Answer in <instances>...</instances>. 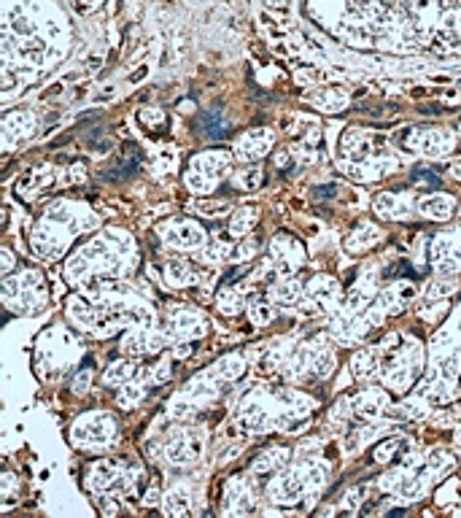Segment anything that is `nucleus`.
<instances>
[{
  "instance_id": "f257e3e1",
  "label": "nucleus",
  "mask_w": 461,
  "mask_h": 518,
  "mask_svg": "<svg viewBox=\"0 0 461 518\" xmlns=\"http://www.w3.org/2000/svg\"><path fill=\"white\" fill-rule=\"evenodd\" d=\"M127 375H132V365H116L111 373H105V383H119Z\"/></svg>"
},
{
  "instance_id": "f03ea898",
  "label": "nucleus",
  "mask_w": 461,
  "mask_h": 518,
  "mask_svg": "<svg viewBox=\"0 0 461 518\" xmlns=\"http://www.w3.org/2000/svg\"><path fill=\"white\" fill-rule=\"evenodd\" d=\"M251 316L254 321H259V324H264V321H270V308H264V305H259V300H254V308H251Z\"/></svg>"
},
{
  "instance_id": "7ed1b4c3",
  "label": "nucleus",
  "mask_w": 461,
  "mask_h": 518,
  "mask_svg": "<svg viewBox=\"0 0 461 518\" xmlns=\"http://www.w3.org/2000/svg\"><path fill=\"white\" fill-rule=\"evenodd\" d=\"M235 300H240V294H235V292H224V294H221V302H235ZM221 310H224V313H232V310H235V305H224Z\"/></svg>"
},
{
  "instance_id": "20e7f679",
  "label": "nucleus",
  "mask_w": 461,
  "mask_h": 518,
  "mask_svg": "<svg viewBox=\"0 0 461 518\" xmlns=\"http://www.w3.org/2000/svg\"><path fill=\"white\" fill-rule=\"evenodd\" d=\"M294 292H297V286H283V289L275 286V297H286V300H289V297H292Z\"/></svg>"
}]
</instances>
